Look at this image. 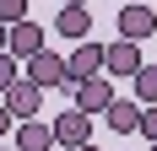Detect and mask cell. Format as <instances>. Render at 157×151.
I'll return each instance as SVG.
<instances>
[{"label": "cell", "mask_w": 157, "mask_h": 151, "mask_svg": "<svg viewBox=\"0 0 157 151\" xmlns=\"http://www.w3.org/2000/svg\"><path fill=\"white\" fill-rule=\"evenodd\" d=\"M0 103H6L11 119H38V108H44V87H33L27 76H16L11 87L0 92Z\"/></svg>", "instance_id": "obj_1"}, {"label": "cell", "mask_w": 157, "mask_h": 151, "mask_svg": "<svg viewBox=\"0 0 157 151\" xmlns=\"http://www.w3.org/2000/svg\"><path fill=\"white\" fill-rule=\"evenodd\" d=\"M44 49H49V27H38L33 16L11 27V43H6V54H11V60H22V65H27L33 54H44Z\"/></svg>", "instance_id": "obj_2"}, {"label": "cell", "mask_w": 157, "mask_h": 151, "mask_svg": "<svg viewBox=\"0 0 157 151\" xmlns=\"http://www.w3.org/2000/svg\"><path fill=\"white\" fill-rule=\"evenodd\" d=\"M27 81H33V87H71V70H65V60H60V54H54V49H44V54H33V60H27Z\"/></svg>", "instance_id": "obj_3"}, {"label": "cell", "mask_w": 157, "mask_h": 151, "mask_svg": "<svg viewBox=\"0 0 157 151\" xmlns=\"http://www.w3.org/2000/svg\"><path fill=\"white\" fill-rule=\"evenodd\" d=\"M87 140H92V119H87L81 108H65L60 119H54V146L76 151V146H87Z\"/></svg>", "instance_id": "obj_4"}, {"label": "cell", "mask_w": 157, "mask_h": 151, "mask_svg": "<svg viewBox=\"0 0 157 151\" xmlns=\"http://www.w3.org/2000/svg\"><path fill=\"white\" fill-rule=\"evenodd\" d=\"M152 32H157V11H152V6H141V0L119 6V38L141 43V38H152Z\"/></svg>", "instance_id": "obj_5"}, {"label": "cell", "mask_w": 157, "mask_h": 151, "mask_svg": "<svg viewBox=\"0 0 157 151\" xmlns=\"http://www.w3.org/2000/svg\"><path fill=\"white\" fill-rule=\"evenodd\" d=\"M76 108L87 113V119H98V113H109V103H114V87H109V76H92V81H76Z\"/></svg>", "instance_id": "obj_6"}, {"label": "cell", "mask_w": 157, "mask_h": 151, "mask_svg": "<svg viewBox=\"0 0 157 151\" xmlns=\"http://www.w3.org/2000/svg\"><path fill=\"white\" fill-rule=\"evenodd\" d=\"M65 70H71V87H76V81H92V76L103 70V43L81 38V43H76V54L65 60Z\"/></svg>", "instance_id": "obj_7"}, {"label": "cell", "mask_w": 157, "mask_h": 151, "mask_svg": "<svg viewBox=\"0 0 157 151\" xmlns=\"http://www.w3.org/2000/svg\"><path fill=\"white\" fill-rule=\"evenodd\" d=\"M103 70H109V76H136V70H141V49L130 43V38L103 43Z\"/></svg>", "instance_id": "obj_8"}, {"label": "cell", "mask_w": 157, "mask_h": 151, "mask_svg": "<svg viewBox=\"0 0 157 151\" xmlns=\"http://www.w3.org/2000/svg\"><path fill=\"white\" fill-rule=\"evenodd\" d=\"M16 151H54V124L44 119H16Z\"/></svg>", "instance_id": "obj_9"}, {"label": "cell", "mask_w": 157, "mask_h": 151, "mask_svg": "<svg viewBox=\"0 0 157 151\" xmlns=\"http://www.w3.org/2000/svg\"><path fill=\"white\" fill-rule=\"evenodd\" d=\"M54 32H60V38H71V43L92 38V11H87V6H60V16H54Z\"/></svg>", "instance_id": "obj_10"}, {"label": "cell", "mask_w": 157, "mask_h": 151, "mask_svg": "<svg viewBox=\"0 0 157 151\" xmlns=\"http://www.w3.org/2000/svg\"><path fill=\"white\" fill-rule=\"evenodd\" d=\"M103 119H109V130H119V135H136V130H141V103H136V97H114Z\"/></svg>", "instance_id": "obj_11"}, {"label": "cell", "mask_w": 157, "mask_h": 151, "mask_svg": "<svg viewBox=\"0 0 157 151\" xmlns=\"http://www.w3.org/2000/svg\"><path fill=\"white\" fill-rule=\"evenodd\" d=\"M130 81H136V103H141V108H152V103H157V65H141Z\"/></svg>", "instance_id": "obj_12"}, {"label": "cell", "mask_w": 157, "mask_h": 151, "mask_svg": "<svg viewBox=\"0 0 157 151\" xmlns=\"http://www.w3.org/2000/svg\"><path fill=\"white\" fill-rule=\"evenodd\" d=\"M0 22H6V27L27 22V0H0Z\"/></svg>", "instance_id": "obj_13"}, {"label": "cell", "mask_w": 157, "mask_h": 151, "mask_svg": "<svg viewBox=\"0 0 157 151\" xmlns=\"http://www.w3.org/2000/svg\"><path fill=\"white\" fill-rule=\"evenodd\" d=\"M16 76H22V60H11V54H0V92L11 87Z\"/></svg>", "instance_id": "obj_14"}, {"label": "cell", "mask_w": 157, "mask_h": 151, "mask_svg": "<svg viewBox=\"0 0 157 151\" xmlns=\"http://www.w3.org/2000/svg\"><path fill=\"white\" fill-rule=\"evenodd\" d=\"M141 135L157 146V103H152V108H141Z\"/></svg>", "instance_id": "obj_15"}, {"label": "cell", "mask_w": 157, "mask_h": 151, "mask_svg": "<svg viewBox=\"0 0 157 151\" xmlns=\"http://www.w3.org/2000/svg\"><path fill=\"white\" fill-rule=\"evenodd\" d=\"M11 124H16V119H11V113H6V103H0V140L11 135Z\"/></svg>", "instance_id": "obj_16"}, {"label": "cell", "mask_w": 157, "mask_h": 151, "mask_svg": "<svg viewBox=\"0 0 157 151\" xmlns=\"http://www.w3.org/2000/svg\"><path fill=\"white\" fill-rule=\"evenodd\" d=\"M6 43H11V27H6V22H0V54H6Z\"/></svg>", "instance_id": "obj_17"}, {"label": "cell", "mask_w": 157, "mask_h": 151, "mask_svg": "<svg viewBox=\"0 0 157 151\" xmlns=\"http://www.w3.org/2000/svg\"><path fill=\"white\" fill-rule=\"evenodd\" d=\"M76 151H98V146H92V140H87V146H76Z\"/></svg>", "instance_id": "obj_18"}, {"label": "cell", "mask_w": 157, "mask_h": 151, "mask_svg": "<svg viewBox=\"0 0 157 151\" xmlns=\"http://www.w3.org/2000/svg\"><path fill=\"white\" fill-rule=\"evenodd\" d=\"M65 6H87V0H65Z\"/></svg>", "instance_id": "obj_19"}, {"label": "cell", "mask_w": 157, "mask_h": 151, "mask_svg": "<svg viewBox=\"0 0 157 151\" xmlns=\"http://www.w3.org/2000/svg\"><path fill=\"white\" fill-rule=\"evenodd\" d=\"M0 151H16V146H0Z\"/></svg>", "instance_id": "obj_20"}, {"label": "cell", "mask_w": 157, "mask_h": 151, "mask_svg": "<svg viewBox=\"0 0 157 151\" xmlns=\"http://www.w3.org/2000/svg\"><path fill=\"white\" fill-rule=\"evenodd\" d=\"M119 6H130V0H119Z\"/></svg>", "instance_id": "obj_21"}, {"label": "cell", "mask_w": 157, "mask_h": 151, "mask_svg": "<svg viewBox=\"0 0 157 151\" xmlns=\"http://www.w3.org/2000/svg\"><path fill=\"white\" fill-rule=\"evenodd\" d=\"M146 151H157V146H146Z\"/></svg>", "instance_id": "obj_22"}]
</instances>
